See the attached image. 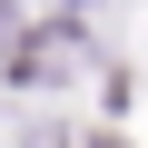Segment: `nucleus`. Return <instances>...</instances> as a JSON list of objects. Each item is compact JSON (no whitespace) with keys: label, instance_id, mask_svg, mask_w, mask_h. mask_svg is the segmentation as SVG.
Returning <instances> with one entry per match:
<instances>
[{"label":"nucleus","instance_id":"1","mask_svg":"<svg viewBox=\"0 0 148 148\" xmlns=\"http://www.w3.org/2000/svg\"><path fill=\"white\" fill-rule=\"evenodd\" d=\"M59 148H109V138H79V128H69V138H59Z\"/></svg>","mask_w":148,"mask_h":148}]
</instances>
